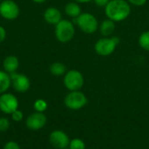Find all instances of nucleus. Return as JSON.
I'll list each match as a JSON object with an SVG mask.
<instances>
[{"mask_svg":"<svg viewBox=\"0 0 149 149\" xmlns=\"http://www.w3.org/2000/svg\"><path fill=\"white\" fill-rule=\"evenodd\" d=\"M131 13L130 3L127 0H110L105 7V14L113 22L126 20Z\"/></svg>","mask_w":149,"mask_h":149,"instance_id":"obj_1","label":"nucleus"},{"mask_svg":"<svg viewBox=\"0 0 149 149\" xmlns=\"http://www.w3.org/2000/svg\"><path fill=\"white\" fill-rule=\"evenodd\" d=\"M120 43L118 37H103L96 41L94 45L95 52L101 57H107L113 53Z\"/></svg>","mask_w":149,"mask_h":149,"instance_id":"obj_2","label":"nucleus"},{"mask_svg":"<svg viewBox=\"0 0 149 149\" xmlns=\"http://www.w3.org/2000/svg\"><path fill=\"white\" fill-rule=\"evenodd\" d=\"M74 22L79 28L86 34H93L99 30L98 19L89 12L81 13L77 18H74Z\"/></svg>","mask_w":149,"mask_h":149,"instance_id":"obj_3","label":"nucleus"},{"mask_svg":"<svg viewBox=\"0 0 149 149\" xmlns=\"http://www.w3.org/2000/svg\"><path fill=\"white\" fill-rule=\"evenodd\" d=\"M75 35V27L72 24V22L62 19L58 24L55 26V36L56 38L63 43H68L70 42Z\"/></svg>","mask_w":149,"mask_h":149,"instance_id":"obj_4","label":"nucleus"},{"mask_svg":"<svg viewBox=\"0 0 149 149\" xmlns=\"http://www.w3.org/2000/svg\"><path fill=\"white\" fill-rule=\"evenodd\" d=\"M64 85L67 90L72 91H79L85 83L83 74L78 70H70L65 72L64 75Z\"/></svg>","mask_w":149,"mask_h":149,"instance_id":"obj_5","label":"nucleus"},{"mask_svg":"<svg viewBox=\"0 0 149 149\" xmlns=\"http://www.w3.org/2000/svg\"><path fill=\"white\" fill-rule=\"evenodd\" d=\"M64 103L68 109L77 111L82 109L87 104V98L80 90L72 91L65 97Z\"/></svg>","mask_w":149,"mask_h":149,"instance_id":"obj_6","label":"nucleus"},{"mask_svg":"<svg viewBox=\"0 0 149 149\" xmlns=\"http://www.w3.org/2000/svg\"><path fill=\"white\" fill-rule=\"evenodd\" d=\"M18 100L14 94L6 92L0 95V111L2 113L10 115L14 111L18 109Z\"/></svg>","mask_w":149,"mask_h":149,"instance_id":"obj_7","label":"nucleus"},{"mask_svg":"<svg viewBox=\"0 0 149 149\" xmlns=\"http://www.w3.org/2000/svg\"><path fill=\"white\" fill-rule=\"evenodd\" d=\"M70 141L67 134L62 130H53L49 134V142L56 149L68 148Z\"/></svg>","mask_w":149,"mask_h":149,"instance_id":"obj_8","label":"nucleus"},{"mask_svg":"<svg viewBox=\"0 0 149 149\" xmlns=\"http://www.w3.org/2000/svg\"><path fill=\"white\" fill-rule=\"evenodd\" d=\"M46 122L47 117L44 113L34 112L26 118L25 126L31 131H38L46 125Z\"/></svg>","mask_w":149,"mask_h":149,"instance_id":"obj_9","label":"nucleus"},{"mask_svg":"<svg viewBox=\"0 0 149 149\" xmlns=\"http://www.w3.org/2000/svg\"><path fill=\"white\" fill-rule=\"evenodd\" d=\"M0 15L7 20L16 19L19 15V7L12 0H3L0 3Z\"/></svg>","mask_w":149,"mask_h":149,"instance_id":"obj_10","label":"nucleus"},{"mask_svg":"<svg viewBox=\"0 0 149 149\" xmlns=\"http://www.w3.org/2000/svg\"><path fill=\"white\" fill-rule=\"evenodd\" d=\"M10 76L11 79V86L17 93H25L30 89L31 81L26 75L13 72Z\"/></svg>","mask_w":149,"mask_h":149,"instance_id":"obj_11","label":"nucleus"},{"mask_svg":"<svg viewBox=\"0 0 149 149\" xmlns=\"http://www.w3.org/2000/svg\"><path fill=\"white\" fill-rule=\"evenodd\" d=\"M44 18L48 24L56 25L62 20V14L58 9L55 7H49L45 10Z\"/></svg>","mask_w":149,"mask_h":149,"instance_id":"obj_12","label":"nucleus"},{"mask_svg":"<svg viewBox=\"0 0 149 149\" xmlns=\"http://www.w3.org/2000/svg\"><path fill=\"white\" fill-rule=\"evenodd\" d=\"M18 66H19V60L16 56L10 55L3 59V70L10 74L16 72Z\"/></svg>","mask_w":149,"mask_h":149,"instance_id":"obj_13","label":"nucleus"},{"mask_svg":"<svg viewBox=\"0 0 149 149\" xmlns=\"http://www.w3.org/2000/svg\"><path fill=\"white\" fill-rule=\"evenodd\" d=\"M99 30L103 37H112L115 31V22L111 19H105L99 26Z\"/></svg>","mask_w":149,"mask_h":149,"instance_id":"obj_14","label":"nucleus"},{"mask_svg":"<svg viewBox=\"0 0 149 149\" xmlns=\"http://www.w3.org/2000/svg\"><path fill=\"white\" fill-rule=\"evenodd\" d=\"M65 12L68 17L72 18H77L82 13L81 8L77 2H70L66 3L65 6Z\"/></svg>","mask_w":149,"mask_h":149,"instance_id":"obj_15","label":"nucleus"},{"mask_svg":"<svg viewBox=\"0 0 149 149\" xmlns=\"http://www.w3.org/2000/svg\"><path fill=\"white\" fill-rule=\"evenodd\" d=\"M11 86L10 76L5 71H0V94L4 93Z\"/></svg>","mask_w":149,"mask_h":149,"instance_id":"obj_16","label":"nucleus"},{"mask_svg":"<svg viewBox=\"0 0 149 149\" xmlns=\"http://www.w3.org/2000/svg\"><path fill=\"white\" fill-rule=\"evenodd\" d=\"M66 72V66L61 62H54L50 65V72L54 76H63Z\"/></svg>","mask_w":149,"mask_h":149,"instance_id":"obj_17","label":"nucleus"},{"mask_svg":"<svg viewBox=\"0 0 149 149\" xmlns=\"http://www.w3.org/2000/svg\"><path fill=\"white\" fill-rule=\"evenodd\" d=\"M138 43H139V45L141 46V48L149 52V31H143L139 36Z\"/></svg>","mask_w":149,"mask_h":149,"instance_id":"obj_18","label":"nucleus"},{"mask_svg":"<svg viewBox=\"0 0 149 149\" xmlns=\"http://www.w3.org/2000/svg\"><path fill=\"white\" fill-rule=\"evenodd\" d=\"M47 107H48V104L43 99H38L33 103V108H34L35 112L44 113L45 111H46Z\"/></svg>","mask_w":149,"mask_h":149,"instance_id":"obj_19","label":"nucleus"},{"mask_svg":"<svg viewBox=\"0 0 149 149\" xmlns=\"http://www.w3.org/2000/svg\"><path fill=\"white\" fill-rule=\"evenodd\" d=\"M69 149H86V143L84 142L83 140L79 139V138H74L72 140L70 141Z\"/></svg>","mask_w":149,"mask_h":149,"instance_id":"obj_20","label":"nucleus"},{"mask_svg":"<svg viewBox=\"0 0 149 149\" xmlns=\"http://www.w3.org/2000/svg\"><path fill=\"white\" fill-rule=\"evenodd\" d=\"M10 127V120L6 117H0V133H4L9 130Z\"/></svg>","mask_w":149,"mask_h":149,"instance_id":"obj_21","label":"nucleus"},{"mask_svg":"<svg viewBox=\"0 0 149 149\" xmlns=\"http://www.w3.org/2000/svg\"><path fill=\"white\" fill-rule=\"evenodd\" d=\"M10 118L13 121L15 122H20L23 120L24 119V113L22 111H20L19 109L14 111L11 114H10Z\"/></svg>","mask_w":149,"mask_h":149,"instance_id":"obj_22","label":"nucleus"},{"mask_svg":"<svg viewBox=\"0 0 149 149\" xmlns=\"http://www.w3.org/2000/svg\"><path fill=\"white\" fill-rule=\"evenodd\" d=\"M3 149H21V148L17 142L13 141H9L3 145Z\"/></svg>","mask_w":149,"mask_h":149,"instance_id":"obj_23","label":"nucleus"},{"mask_svg":"<svg viewBox=\"0 0 149 149\" xmlns=\"http://www.w3.org/2000/svg\"><path fill=\"white\" fill-rule=\"evenodd\" d=\"M130 4H133L134 6H143L148 0H127Z\"/></svg>","mask_w":149,"mask_h":149,"instance_id":"obj_24","label":"nucleus"},{"mask_svg":"<svg viewBox=\"0 0 149 149\" xmlns=\"http://www.w3.org/2000/svg\"><path fill=\"white\" fill-rule=\"evenodd\" d=\"M95 4L99 7H106L107 5V3H109L110 0H93Z\"/></svg>","mask_w":149,"mask_h":149,"instance_id":"obj_25","label":"nucleus"},{"mask_svg":"<svg viewBox=\"0 0 149 149\" xmlns=\"http://www.w3.org/2000/svg\"><path fill=\"white\" fill-rule=\"evenodd\" d=\"M6 38V31L5 29L0 25V44L3 43Z\"/></svg>","mask_w":149,"mask_h":149,"instance_id":"obj_26","label":"nucleus"},{"mask_svg":"<svg viewBox=\"0 0 149 149\" xmlns=\"http://www.w3.org/2000/svg\"><path fill=\"white\" fill-rule=\"evenodd\" d=\"M75 2L79 3H89L92 2L93 0H74Z\"/></svg>","mask_w":149,"mask_h":149,"instance_id":"obj_27","label":"nucleus"},{"mask_svg":"<svg viewBox=\"0 0 149 149\" xmlns=\"http://www.w3.org/2000/svg\"><path fill=\"white\" fill-rule=\"evenodd\" d=\"M32 1L35 2V3H42L45 2L46 0H32Z\"/></svg>","mask_w":149,"mask_h":149,"instance_id":"obj_28","label":"nucleus"},{"mask_svg":"<svg viewBox=\"0 0 149 149\" xmlns=\"http://www.w3.org/2000/svg\"><path fill=\"white\" fill-rule=\"evenodd\" d=\"M65 149H69V148H65Z\"/></svg>","mask_w":149,"mask_h":149,"instance_id":"obj_29","label":"nucleus"}]
</instances>
